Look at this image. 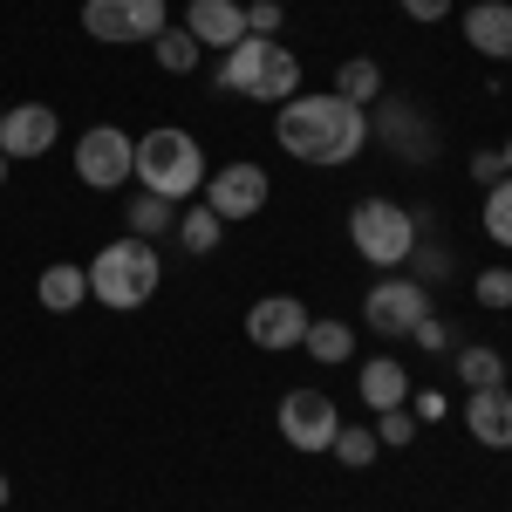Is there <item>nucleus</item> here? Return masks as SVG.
Here are the masks:
<instances>
[{"instance_id":"26","label":"nucleus","mask_w":512,"mask_h":512,"mask_svg":"<svg viewBox=\"0 0 512 512\" xmlns=\"http://www.w3.org/2000/svg\"><path fill=\"white\" fill-rule=\"evenodd\" d=\"M164 226H171V198H158V192L130 198V233H137V239H158Z\"/></svg>"},{"instance_id":"37","label":"nucleus","mask_w":512,"mask_h":512,"mask_svg":"<svg viewBox=\"0 0 512 512\" xmlns=\"http://www.w3.org/2000/svg\"><path fill=\"white\" fill-rule=\"evenodd\" d=\"M0 506H7V478H0Z\"/></svg>"},{"instance_id":"15","label":"nucleus","mask_w":512,"mask_h":512,"mask_svg":"<svg viewBox=\"0 0 512 512\" xmlns=\"http://www.w3.org/2000/svg\"><path fill=\"white\" fill-rule=\"evenodd\" d=\"M465 41L485 62H512V0H478L465 7Z\"/></svg>"},{"instance_id":"4","label":"nucleus","mask_w":512,"mask_h":512,"mask_svg":"<svg viewBox=\"0 0 512 512\" xmlns=\"http://www.w3.org/2000/svg\"><path fill=\"white\" fill-rule=\"evenodd\" d=\"M417 212L410 205H396V198H362L349 212V246L376 267V274H396L403 260H410V246H417Z\"/></svg>"},{"instance_id":"33","label":"nucleus","mask_w":512,"mask_h":512,"mask_svg":"<svg viewBox=\"0 0 512 512\" xmlns=\"http://www.w3.org/2000/svg\"><path fill=\"white\" fill-rule=\"evenodd\" d=\"M444 410H451V403H444V390H417V396H410V417H417V424H437Z\"/></svg>"},{"instance_id":"14","label":"nucleus","mask_w":512,"mask_h":512,"mask_svg":"<svg viewBox=\"0 0 512 512\" xmlns=\"http://www.w3.org/2000/svg\"><path fill=\"white\" fill-rule=\"evenodd\" d=\"M267 62H274V41L267 35H246L239 48L219 55V89L226 96H253L260 103V89H267Z\"/></svg>"},{"instance_id":"10","label":"nucleus","mask_w":512,"mask_h":512,"mask_svg":"<svg viewBox=\"0 0 512 512\" xmlns=\"http://www.w3.org/2000/svg\"><path fill=\"white\" fill-rule=\"evenodd\" d=\"M308 321H315V315H308L294 294H267V301H253V308H246V342H253V349H267V355L301 349Z\"/></svg>"},{"instance_id":"6","label":"nucleus","mask_w":512,"mask_h":512,"mask_svg":"<svg viewBox=\"0 0 512 512\" xmlns=\"http://www.w3.org/2000/svg\"><path fill=\"white\" fill-rule=\"evenodd\" d=\"M82 28L103 48L123 41H158L164 35V0H82Z\"/></svg>"},{"instance_id":"24","label":"nucleus","mask_w":512,"mask_h":512,"mask_svg":"<svg viewBox=\"0 0 512 512\" xmlns=\"http://www.w3.org/2000/svg\"><path fill=\"white\" fill-rule=\"evenodd\" d=\"M403 267H410V280H417V287H431V280H451V246H444V239H424V233H417V246H410V260H403Z\"/></svg>"},{"instance_id":"3","label":"nucleus","mask_w":512,"mask_h":512,"mask_svg":"<svg viewBox=\"0 0 512 512\" xmlns=\"http://www.w3.org/2000/svg\"><path fill=\"white\" fill-rule=\"evenodd\" d=\"M137 178H144V192L171 198V205L205 192V151H198V137L178 130V123L144 130V137H137Z\"/></svg>"},{"instance_id":"34","label":"nucleus","mask_w":512,"mask_h":512,"mask_svg":"<svg viewBox=\"0 0 512 512\" xmlns=\"http://www.w3.org/2000/svg\"><path fill=\"white\" fill-rule=\"evenodd\" d=\"M403 14H410V21H444L451 0H403Z\"/></svg>"},{"instance_id":"2","label":"nucleus","mask_w":512,"mask_h":512,"mask_svg":"<svg viewBox=\"0 0 512 512\" xmlns=\"http://www.w3.org/2000/svg\"><path fill=\"white\" fill-rule=\"evenodd\" d=\"M164 280V253L151 246V239H110L96 260H89V294L103 301V308H117V315H130V308H144L151 294H158Z\"/></svg>"},{"instance_id":"9","label":"nucleus","mask_w":512,"mask_h":512,"mask_svg":"<svg viewBox=\"0 0 512 512\" xmlns=\"http://www.w3.org/2000/svg\"><path fill=\"white\" fill-rule=\"evenodd\" d=\"M267 192H274V185H267V171H260L253 158L205 171V205H212V212H219L226 226H233V219H253V212L267 205Z\"/></svg>"},{"instance_id":"12","label":"nucleus","mask_w":512,"mask_h":512,"mask_svg":"<svg viewBox=\"0 0 512 512\" xmlns=\"http://www.w3.org/2000/svg\"><path fill=\"white\" fill-rule=\"evenodd\" d=\"M55 137H62V117H55L48 103H14V110L0 117V151H7V164L14 158H48Z\"/></svg>"},{"instance_id":"20","label":"nucleus","mask_w":512,"mask_h":512,"mask_svg":"<svg viewBox=\"0 0 512 512\" xmlns=\"http://www.w3.org/2000/svg\"><path fill=\"white\" fill-rule=\"evenodd\" d=\"M151 48H158L164 76H192V69H198V55H205V48H198V41H192V28H185V21H178V28L164 21V35L151 41Z\"/></svg>"},{"instance_id":"5","label":"nucleus","mask_w":512,"mask_h":512,"mask_svg":"<svg viewBox=\"0 0 512 512\" xmlns=\"http://www.w3.org/2000/svg\"><path fill=\"white\" fill-rule=\"evenodd\" d=\"M76 178L89 192H117L123 178H137V137H123L117 123H96L76 137Z\"/></svg>"},{"instance_id":"35","label":"nucleus","mask_w":512,"mask_h":512,"mask_svg":"<svg viewBox=\"0 0 512 512\" xmlns=\"http://www.w3.org/2000/svg\"><path fill=\"white\" fill-rule=\"evenodd\" d=\"M499 158H506V171H512V137H506V151H499Z\"/></svg>"},{"instance_id":"22","label":"nucleus","mask_w":512,"mask_h":512,"mask_svg":"<svg viewBox=\"0 0 512 512\" xmlns=\"http://www.w3.org/2000/svg\"><path fill=\"white\" fill-rule=\"evenodd\" d=\"M458 383H465V390H506L499 349H458Z\"/></svg>"},{"instance_id":"29","label":"nucleus","mask_w":512,"mask_h":512,"mask_svg":"<svg viewBox=\"0 0 512 512\" xmlns=\"http://www.w3.org/2000/svg\"><path fill=\"white\" fill-rule=\"evenodd\" d=\"M478 308H512V267H485V274L472 280Z\"/></svg>"},{"instance_id":"16","label":"nucleus","mask_w":512,"mask_h":512,"mask_svg":"<svg viewBox=\"0 0 512 512\" xmlns=\"http://www.w3.org/2000/svg\"><path fill=\"white\" fill-rule=\"evenodd\" d=\"M465 431H472L485 451H512V390H472Z\"/></svg>"},{"instance_id":"28","label":"nucleus","mask_w":512,"mask_h":512,"mask_svg":"<svg viewBox=\"0 0 512 512\" xmlns=\"http://www.w3.org/2000/svg\"><path fill=\"white\" fill-rule=\"evenodd\" d=\"M369 431H376V444H390V451H410V444H417V417H410V403H403V410H383Z\"/></svg>"},{"instance_id":"31","label":"nucleus","mask_w":512,"mask_h":512,"mask_svg":"<svg viewBox=\"0 0 512 512\" xmlns=\"http://www.w3.org/2000/svg\"><path fill=\"white\" fill-rule=\"evenodd\" d=\"M410 342H417V349H431V355L458 349V335H451V321H437V315H424V321H417V328H410Z\"/></svg>"},{"instance_id":"36","label":"nucleus","mask_w":512,"mask_h":512,"mask_svg":"<svg viewBox=\"0 0 512 512\" xmlns=\"http://www.w3.org/2000/svg\"><path fill=\"white\" fill-rule=\"evenodd\" d=\"M0 185H7V151H0Z\"/></svg>"},{"instance_id":"25","label":"nucleus","mask_w":512,"mask_h":512,"mask_svg":"<svg viewBox=\"0 0 512 512\" xmlns=\"http://www.w3.org/2000/svg\"><path fill=\"white\" fill-rule=\"evenodd\" d=\"M485 239L512 253V178H499V185L485 192Z\"/></svg>"},{"instance_id":"19","label":"nucleus","mask_w":512,"mask_h":512,"mask_svg":"<svg viewBox=\"0 0 512 512\" xmlns=\"http://www.w3.org/2000/svg\"><path fill=\"white\" fill-rule=\"evenodd\" d=\"M335 96H342V103H355V110L383 103V69H376L369 55H349V62L335 69Z\"/></svg>"},{"instance_id":"27","label":"nucleus","mask_w":512,"mask_h":512,"mask_svg":"<svg viewBox=\"0 0 512 512\" xmlns=\"http://www.w3.org/2000/svg\"><path fill=\"white\" fill-rule=\"evenodd\" d=\"M335 458H342L349 472H362V465L376 458V431H369V424H342V431H335Z\"/></svg>"},{"instance_id":"17","label":"nucleus","mask_w":512,"mask_h":512,"mask_svg":"<svg viewBox=\"0 0 512 512\" xmlns=\"http://www.w3.org/2000/svg\"><path fill=\"white\" fill-rule=\"evenodd\" d=\"M355 390H362V403H369L376 417H383V410H403V403H410V369L390 362V355H376V362H362Z\"/></svg>"},{"instance_id":"21","label":"nucleus","mask_w":512,"mask_h":512,"mask_svg":"<svg viewBox=\"0 0 512 512\" xmlns=\"http://www.w3.org/2000/svg\"><path fill=\"white\" fill-rule=\"evenodd\" d=\"M219 233H226V219H219L212 205H185V212H178V246H185V253H212Z\"/></svg>"},{"instance_id":"1","label":"nucleus","mask_w":512,"mask_h":512,"mask_svg":"<svg viewBox=\"0 0 512 512\" xmlns=\"http://www.w3.org/2000/svg\"><path fill=\"white\" fill-rule=\"evenodd\" d=\"M274 137L301 164H349L369 151V110L342 103L335 89L328 96H287L274 117Z\"/></svg>"},{"instance_id":"23","label":"nucleus","mask_w":512,"mask_h":512,"mask_svg":"<svg viewBox=\"0 0 512 512\" xmlns=\"http://www.w3.org/2000/svg\"><path fill=\"white\" fill-rule=\"evenodd\" d=\"M301 349L315 355V362H349V355H355V335L342 328V321H308Z\"/></svg>"},{"instance_id":"13","label":"nucleus","mask_w":512,"mask_h":512,"mask_svg":"<svg viewBox=\"0 0 512 512\" xmlns=\"http://www.w3.org/2000/svg\"><path fill=\"white\" fill-rule=\"evenodd\" d=\"M185 28H192L198 48H239L246 41V0H192L185 7Z\"/></svg>"},{"instance_id":"38","label":"nucleus","mask_w":512,"mask_h":512,"mask_svg":"<svg viewBox=\"0 0 512 512\" xmlns=\"http://www.w3.org/2000/svg\"><path fill=\"white\" fill-rule=\"evenodd\" d=\"M0 117H7V110H0Z\"/></svg>"},{"instance_id":"32","label":"nucleus","mask_w":512,"mask_h":512,"mask_svg":"<svg viewBox=\"0 0 512 512\" xmlns=\"http://www.w3.org/2000/svg\"><path fill=\"white\" fill-rule=\"evenodd\" d=\"M472 178L492 192V185H499V178H512V171H506V158H499V151H478V158H472Z\"/></svg>"},{"instance_id":"7","label":"nucleus","mask_w":512,"mask_h":512,"mask_svg":"<svg viewBox=\"0 0 512 512\" xmlns=\"http://www.w3.org/2000/svg\"><path fill=\"white\" fill-rule=\"evenodd\" d=\"M335 431H342V410H335L328 390L301 383V390L280 396V437H287L294 451H335Z\"/></svg>"},{"instance_id":"11","label":"nucleus","mask_w":512,"mask_h":512,"mask_svg":"<svg viewBox=\"0 0 512 512\" xmlns=\"http://www.w3.org/2000/svg\"><path fill=\"white\" fill-rule=\"evenodd\" d=\"M376 137H383V151H396L403 164H431L437 158V137H431V123L417 117L403 96H383L376 103V123H369Z\"/></svg>"},{"instance_id":"8","label":"nucleus","mask_w":512,"mask_h":512,"mask_svg":"<svg viewBox=\"0 0 512 512\" xmlns=\"http://www.w3.org/2000/svg\"><path fill=\"white\" fill-rule=\"evenodd\" d=\"M424 315H431V287H417L410 274H383L369 287V301H362V321L376 335H410Z\"/></svg>"},{"instance_id":"18","label":"nucleus","mask_w":512,"mask_h":512,"mask_svg":"<svg viewBox=\"0 0 512 512\" xmlns=\"http://www.w3.org/2000/svg\"><path fill=\"white\" fill-rule=\"evenodd\" d=\"M41 308H55V315H76L82 301H89V267H69V260H55L48 274L35 280Z\"/></svg>"},{"instance_id":"30","label":"nucleus","mask_w":512,"mask_h":512,"mask_svg":"<svg viewBox=\"0 0 512 512\" xmlns=\"http://www.w3.org/2000/svg\"><path fill=\"white\" fill-rule=\"evenodd\" d=\"M280 21H287V0H246V35H280Z\"/></svg>"}]
</instances>
